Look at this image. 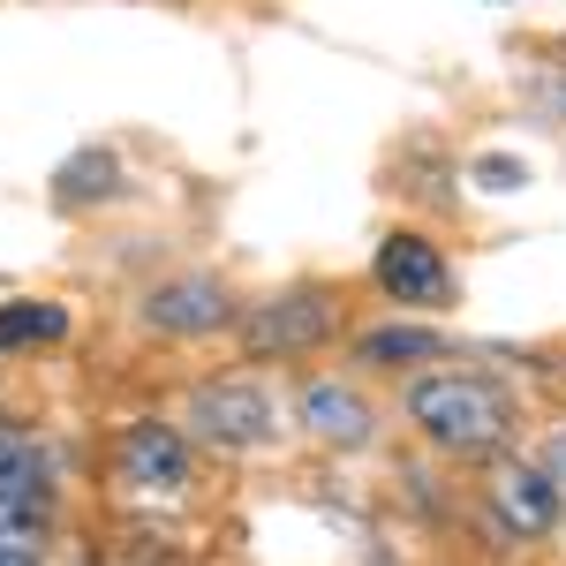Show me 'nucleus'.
<instances>
[{
    "label": "nucleus",
    "instance_id": "f257e3e1",
    "mask_svg": "<svg viewBox=\"0 0 566 566\" xmlns=\"http://www.w3.org/2000/svg\"><path fill=\"white\" fill-rule=\"evenodd\" d=\"M408 416L446 446V453H491L514 431V392L483 370H438L408 386Z\"/></svg>",
    "mask_w": 566,
    "mask_h": 566
},
{
    "label": "nucleus",
    "instance_id": "f03ea898",
    "mask_svg": "<svg viewBox=\"0 0 566 566\" xmlns=\"http://www.w3.org/2000/svg\"><path fill=\"white\" fill-rule=\"evenodd\" d=\"M189 431L205 438V446H219V453H250V446H264V438L280 431V408L250 378H205V386L189 392Z\"/></svg>",
    "mask_w": 566,
    "mask_h": 566
},
{
    "label": "nucleus",
    "instance_id": "7ed1b4c3",
    "mask_svg": "<svg viewBox=\"0 0 566 566\" xmlns=\"http://www.w3.org/2000/svg\"><path fill=\"white\" fill-rule=\"evenodd\" d=\"M114 469H122L129 491L175 499V491H189V438H181V423H167V416H136V423H122Z\"/></svg>",
    "mask_w": 566,
    "mask_h": 566
},
{
    "label": "nucleus",
    "instance_id": "20e7f679",
    "mask_svg": "<svg viewBox=\"0 0 566 566\" xmlns=\"http://www.w3.org/2000/svg\"><path fill=\"white\" fill-rule=\"evenodd\" d=\"M325 333H333V303H325L317 287L272 295V303H258L250 317H242V340H250V355H303V348H317Z\"/></svg>",
    "mask_w": 566,
    "mask_h": 566
},
{
    "label": "nucleus",
    "instance_id": "39448f33",
    "mask_svg": "<svg viewBox=\"0 0 566 566\" xmlns=\"http://www.w3.org/2000/svg\"><path fill=\"white\" fill-rule=\"evenodd\" d=\"M227 317H234V303H227V287H219L212 272H181V280H159V287L144 295V325H151V333H167V340L219 333Z\"/></svg>",
    "mask_w": 566,
    "mask_h": 566
},
{
    "label": "nucleus",
    "instance_id": "423d86ee",
    "mask_svg": "<svg viewBox=\"0 0 566 566\" xmlns=\"http://www.w3.org/2000/svg\"><path fill=\"white\" fill-rule=\"evenodd\" d=\"M378 287H386L392 303L438 310L453 280H446V258H438L423 234H386V242H378Z\"/></svg>",
    "mask_w": 566,
    "mask_h": 566
},
{
    "label": "nucleus",
    "instance_id": "0eeeda50",
    "mask_svg": "<svg viewBox=\"0 0 566 566\" xmlns=\"http://www.w3.org/2000/svg\"><path fill=\"white\" fill-rule=\"evenodd\" d=\"M491 506H499V522L514 528V536H544V528L559 522V491H552V476H544L536 461L499 469V476H491Z\"/></svg>",
    "mask_w": 566,
    "mask_h": 566
},
{
    "label": "nucleus",
    "instance_id": "6e6552de",
    "mask_svg": "<svg viewBox=\"0 0 566 566\" xmlns=\"http://www.w3.org/2000/svg\"><path fill=\"white\" fill-rule=\"evenodd\" d=\"M303 423L325 438V446H348V453L370 446V431H378V423H370V400L355 386H340V378H310L303 386Z\"/></svg>",
    "mask_w": 566,
    "mask_h": 566
},
{
    "label": "nucleus",
    "instance_id": "1a4fd4ad",
    "mask_svg": "<svg viewBox=\"0 0 566 566\" xmlns=\"http://www.w3.org/2000/svg\"><path fill=\"white\" fill-rule=\"evenodd\" d=\"M53 197H61V205H106V197H122V159L98 151V144H84L76 159L53 167Z\"/></svg>",
    "mask_w": 566,
    "mask_h": 566
},
{
    "label": "nucleus",
    "instance_id": "9d476101",
    "mask_svg": "<svg viewBox=\"0 0 566 566\" xmlns=\"http://www.w3.org/2000/svg\"><path fill=\"white\" fill-rule=\"evenodd\" d=\"M61 333H69V310H61V303H0V355L53 348Z\"/></svg>",
    "mask_w": 566,
    "mask_h": 566
},
{
    "label": "nucleus",
    "instance_id": "9b49d317",
    "mask_svg": "<svg viewBox=\"0 0 566 566\" xmlns=\"http://www.w3.org/2000/svg\"><path fill=\"white\" fill-rule=\"evenodd\" d=\"M363 363H416V355H438V333L423 325H378V333H363Z\"/></svg>",
    "mask_w": 566,
    "mask_h": 566
},
{
    "label": "nucleus",
    "instance_id": "f8f14e48",
    "mask_svg": "<svg viewBox=\"0 0 566 566\" xmlns=\"http://www.w3.org/2000/svg\"><path fill=\"white\" fill-rule=\"evenodd\" d=\"M476 181H483V189H499V197H506V189H522V167H514V159H476Z\"/></svg>",
    "mask_w": 566,
    "mask_h": 566
},
{
    "label": "nucleus",
    "instance_id": "ddd939ff",
    "mask_svg": "<svg viewBox=\"0 0 566 566\" xmlns=\"http://www.w3.org/2000/svg\"><path fill=\"white\" fill-rule=\"evenodd\" d=\"M536 469L552 476V491H559V506H566V431L552 438V446H544V461H536Z\"/></svg>",
    "mask_w": 566,
    "mask_h": 566
},
{
    "label": "nucleus",
    "instance_id": "4468645a",
    "mask_svg": "<svg viewBox=\"0 0 566 566\" xmlns=\"http://www.w3.org/2000/svg\"><path fill=\"white\" fill-rule=\"evenodd\" d=\"M0 566H39V552L31 544H0Z\"/></svg>",
    "mask_w": 566,
    "mask_h": 566
}]
</instances>
